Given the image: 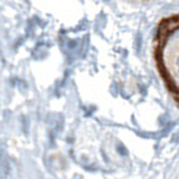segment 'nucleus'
Masks as SVG:
<instances>
[{
  "label": "nucleus",
  "instance_id": "f257e3e1",
  "mask_svg": "<svg viewBox=\"0 0 179 179\" xmlns=\"http://www.w3.org/2000/svg\"><path fill=\"white\" fill-rule=\"evenodd\" d=\"M154 58L163 84L179 106V14L159 22L154 39Z\"/></svg>",
  "mask_w": 179,
  "mask_h": 179
}]
</instances>
